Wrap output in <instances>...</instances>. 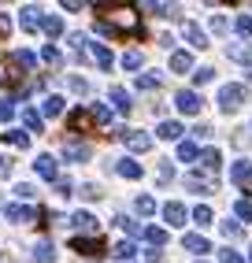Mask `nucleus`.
<instances>
[{
	"instance_id": "1",
	"label": "nucleus",
	"mask_w": 252,
	"mask_h": 263,
	"mask_svg": "<svg viewBox=\"0 0 252 263\" xmlns=\"http://www.w3.org/2000/svg\"><path fill=\"white\" fill-rule=\"evenodd\" d=\"M245 104V85H223L219 89V108L230 115V111H241Z\"/></svg>"
},
{
	"instance_id": "2",
	"label": "nucleus",
	"mask_w": 252,
	"mask_h": 263,
	"mask_svg": "<svg viewBox=\"0 0 252 263\" xmlns=\"http://www.w3.org/2000/svg\"><path fill=\"white\" fill-rule=\"evenodd\" d=\"M115 137H122V145L134 148V152H149L152 148V137L145 130H115Z\"/></svg>"
},
{
	"instance_id": "3",
	"label": "nucleus",
	"mask_w": 252,
	"mask_h": 263,
	"mask_svg": "<svg viewBox=\"0 0 252 263\" xmlns=\"http://www.w3.org/2000/svg\"><path fill=\"white\" fill-rule=\"evenodd\" d=\"M63 160H70V163H85V160H93V148H89L85 141H67V145H63Z\"/></svg>"
},
{
	"instance_id": "4",
	"label": "nucleus",
	"mask_w": 252,
	"mask_h": 263,
	"mask_svg": "<svg viewBox=\"0 0 252 263\" xmlns=\"http://www.w3.org/2000/svg\"><path fill=\"white\" fill-rule=\"evenodd\" d=\"M174 104H178V111H182V115H196V111H201V97H196L193 89H182V93H178L174 97Z\"/></svg>"
},
{
	"instance_id": "5",
	"label": "nucleus",
	"mask_w": 252,
	"mask_h": 263,
	"mask_svg": "<svg viewBox=\"0 0 252 263\" xmlns=\"http://www.w3.org/2000/svg\"><path fill=\"white\" fill-rule=\"evenodd\" d=\"M4 219L15 222V226H26V222H33V208H26V204H8V208H4Z\"/></svg>"
},
{
	"instance_id": "6",
	"label": "nucleus",
	"mask_w": 252,
	"mask_h": 263,
	"mask_svg": "<svg viewBox=\"0 0 252 263\" xmlns=\"http://www.w3.org/2000/svg\"><path fill=\"white\" fill-rule=\"evenodd\" d=\"M230 182H233V185H248V182H252V163H248V160H238V163L230 167Z\"/></svg>"
},
{
	"instance_id": "7",
	"label": "nucleus",
	"mask_w": 252,
	"mask_h": 263,
	"mask_svg": "<svg viewBox=\"0 0 252 263\" xmlns=\"http://www.w3.org/2000/svg\"><path fill=\"white\" fill-rule=\"evenodd\" d=\"M33 171H38L41 178L56 182V156H38V160H33Z\"/></svg>"
},
{
	"instance_id": "8",
	"label": "nucleus",
	"mask_w": 252,
	"mask_h": 263,
	"mask_svg": "<svg viewBox=\"0 0 252 263\" xmlns=\"http://www.w3.org/2000/svg\"><path fill=\"white\" fill-rule=\"evenodd\" d=\"M67 226H75V230H82V234H93V230H97V219L89 215V212H75Z\"/></svg>"
},
{
	"instance_id": "9",
	"label": "nucleus",
	"mask_w": 252,
	"mask_h": 263,
	"mask_svg": "<svg viewBox=\"0 0 252 263\" xmlns=\"http://www.w3.org/2000/svg\"><path fill=\"white\" fill-rule=\"evenodd\" d=\"M182 33L189 37V45H193V48H208V33L196 26V23H186V26H182Z\"/></svg>"
},
{
	"instance_id": "10",
	"label": "nucleus",
	"mask_w": 252,
	"mask_h": 263,
	"mask_svg": "<svg viewBox=\"0 0 252 263\" xmlns=\"http://www.w3.org/2000/svg\"><path fill=\"white\" fill-rule=\"evenodd\" d=\"M56 259V245L52 241H38L33 245V263H52Z\"/></svg>"
},
{
	"instance_id": "11",
	"label": "nucleus",
	"mask_w": 252,
	"mask_h": 263,
	"mask_svg": "<svg viewBox=\"0 0 252 263\" xmlns=\"http://www.w3.org/2000/svg\"><path fill=\"white\" fill-rule=\"evenodd\" d=\"M182 245L189 252H196V256H204V252H211V245H208V237H201V234H186L182 237Z\"/></svg>"
},
{
	"instance_id": "12",
	"label": "nucleus",
	"mask_w": 252,
	"mask_h": 263,
	"mask_svg": "<svg viewBox=\"0 0 252 263\" xmlns=\"http://www.w3.org/2000/svg\"><path fill=\"white\" fill-rule=\"evenodd\" d=\"M41 19H45V11L41 8H23V30H41Z\"/></svg>"
},
{
	"instance_id": "13",
	"label": "nucleus",
	"mask_w": 252,
	"mask_h": 263,
	"mask_svg": "<svg viewBox=\"0 0 252 263\" xmlns=\"http://www.w3.org/2000/svg\"><path fill=\"white\" fill-rule=\"evenodd\" d=\"M164 219H167V226H182V222H186V208L178 204V200L167 204V208H164Z\"/></svg>"
},
{
	"instance_id": "14",
	"label": "nucleus",
	"mask_w": 252,
	"mask_h": 263,
	"mask_svg": "<svg viewBox=\"0 0 252 263\" xmlns=\"http://www.w3.org/2000/svg\"><path fill=\"white\" fill-rule=\"evenodd\" d=\"M171 71H178V74L193 71V56H189V52H174V56H171Z\"/></svg>"
},
{
	"instance_id": "15",
	"label": "nucleus",
	"mask_w": 252,
	"mask_h": 263,
	"mask_svg": "<svg viewBox=\"0 0 252 263\" xmlns=\"http://www.w3.org/2000/svg\"><path fill=\"white\" fill-rule=\"evenodd\" d=\"M164 141H178L182 137V122H159V130H156Z\"/></svg>"
},
{
	"instance_id": "16",
	"label": "nucleus",
	"mask_w": 252,
	"mask_h": 263,
	"mask_svg": "<svg viewBox=\"0 0 252 263\" xmlns=\"http://www.w3.org/2000/svg\"><path fill=\"white\" fill-rule=\"evenodd\" d=\"M112 104H115V111H130V108H134V100H130V93H126V89H119V85L112 89Z\"/></svg>"
},
{
	"instance_id": "17",
	"label": "nucleus",
	"mask_w": 252,
	"mask_h": 263,
	"mask_svg": "<svg viewBox=\"0 0 252 263\" xmlns=\"http://www.w3.org/2000/svg\"><path fill=\"white\" fill-rule=\"evenodd\" d=\"M41 30L48 33V37H60V33H63V19H56V15H45V19H41Z\"/></svg>"
},
{
	"instance_id": "18",
	"label": "nucleus",
	"mask_w": 252,
	"mask_h": 263,
	"mask_svg": "<svg viewBox=\"0 0 252 263\" xmlns=\"http://www.w3.org/2000/svg\"><path fill=\"white\" fill-rule=\"evenodd\" d=\"M122 178H141V163H134L130 156H126V160H119V167H115Z\"/></svg>"
},
{
	"instance_id": "19",
	"label": "nucleus",
	"mask_w": 252,
	"mask_h": 263,
	"mask_svg": "<svg viewBox=\"0 0 252 263\" xmlns=\"http://www.w3.org/2000/svg\"><path fill=\"white\" fill-rule=\"evenodd\" d=\"M201 163H204V171H219V163H223L219 148H204V152H201Z\"/></svg>"
},
{
	"instance_id": "20",
	"label": "nucleus",
	"mask_w": 252,
	"mask_h": 263,
	"mask_svg": "<svg viewBox=\"0 0 252 263\" xmlns=\"http://www.w3.org/2000/svg\"><path fill=\"white\" fill-rule=\"evenodd\" d=\"M178 160H186V163L189 160H201V148H196L193 141H182V145H178Z\"/></svg>"
},
{
	"instance_id": "21",
	"label": "nucleus",
	"mask_w": 252,
	"mask_h": 263,
	"mask_svg": "<svg viewBox=\"0 0 252 263\" xmlns=\"http://www.w3.org/2000/svg\"><path fill=\"white\" fill-rule=\"evenodd\" d=\"M4 141L15 145V148H26V145H30V137H26V130H8V134H4Z\"/></svg>"
},
{
	"instance_id": "22",
	"label": "nucleus",
	"mask_w": 252,
	"mask_h": 263,
	"mask_svg": "<svg viewBox=\"0 0 252 263\" xmlns=\"http://www.w3.org/2000/svg\"><path fill=\"white\" fill-rule=\"evenodd\" d=\"M93 60L104 67V71H112V52H107L104 45H93Z\"/></svg>"
},
{
	"instance_id": "23",
	"label": "nucleus",
	"mask_w": 252,
	"mask_h": 263,
	"mask_svg": "<svg viewBox=\"0 0 252 263\" xmlns=\"http://www.w3.org/2000/svg\"><path fill=\"white\" fill-rule=\"evenodd\" d=\"M41 111H45V115H60V111H63V97H45Z\"/></svg>"
},
{
	"instance_id": "24",
	"label": "nucleus",
	"mask_w": 252,
	"mask_h": 263,
	"mask_svg": "<svg viewBox=\"0 0 252 263\" xmlns=\"http://www.w3.org/2000/svg\"><path fill=\"white\" fill-rule=\"evenodd\" d=\"M23 122H26V130H33V134H41V115L33 111V108H26V111H23Z\"/></svg>"
},
{
	"instance_id": "25",
	"label": "nucleus",
	"mask_w": 252,
	"mask_h": 263,
	"mask_svg": "<svg viewBox=\"0 0 252 263\" xmlns=\"http://www.w3.org/2000/svg\"><path fill=\"white\" fill-rule=\"evenodd\" d=\"M156 85H159V71H149L137 78V89H156Z\"/></svg>"
},
{
	"instance_id": "26",
	"label": "nucleus",
	"mask_w": 252,
	"mask_h": 263,
	"mask_svg": "<svg viewBox=\"0 0 252 263\" xmlns=\"http://www.w3.org/2000/svg\"><path fill=\"white\" fill-rule=\"evenodd\" d=\"M186 185H189V189H201V193H211V182H208V178H201V174H189Z\"/></svg>"
},
{
	"instance_id": "27",
	"label": "nucleus",
	"mask_w": 252,
	"mask_h": 263,
	"mask_svg": "<svg viewBox=\"0 0 252 263\" xmlns=\"http://www.w3.org/2000/svg\"><path fill=\"white\" fill-rule=\"evenodd\" d=\"M134 208H137L141 215H152V212H156V200H152V197H137V200H134Z\"/></svg>"
},
{
	"instance_id": "28",
	"label": "nucleus",
	"mask_w": 252,
	"mask_h": 263,
	"mask_svg": "<svg viewBox=\"0 0 252 263\" xmlns=\"http://www.w3.org/2000/svg\"><path fill=\"white\" fill-rule=\"evenodd\" d=\"M193 219H196V226H208V222H211V208H208V204H201V208L193 212Z\"/></svg>"
},
{
	"instance_id": "29",
	"label": "nucleus",
	"mask_w": 252,
	"mask_h": 263,
	"mask_svg": "<svg viewBox=\"0 0 252 263\" xmlns=\"http://www.w3.org/2000/svg\"><path fill=\"white\" fill-rule=\"evenodd\" d=\"M233 215H238V219H245V222H252V204L238 200V204H233Z\"/></svg>"
},
{
	"instance_id": "30",
	"label": "nucleus",
	"mask_w": 252,
	"mask_h": 263,
	"mask_svg": "<svg viewBox=\"0 0 252 263\" xmlns=\"http://www.w3.org/2000/svg\"><path fill=\"white\" fill-rule=\"evenodd\" d=\"M211 78H215V71H211V67H201V71H193V82H196V85H208Z\"/></svg>"
},
{
	"instance_id": "31",
	"label": "nucleus",
	"mask_w": 252,
	"mask_h": 263,
	"mask_svg": "<svg viewBox=\"0 0 252 263\" xmlns=\"http://www.w3.org/2000/svg\"><path fill=\"white\" fill-rule=\"evenodd\" d=\"M145 237H149V241L156 245V249H159V245L167 241V230H156V226H149V230H145Z\"/></svg>"
},
{
	"instance_id": "32",
	"label": "nucleus",
	"mask_w": 252,
	"mask_h": 263,
	"mask_svg": "<svg viewBox=\"0 0 252 263\" xmlns=\"http://www.w3.org/2000/svg\"><path fill=\"white\" fill-rule=\"evenodd\" d=\"M122 67H126V71H137V67H141V52H126V56H122Z\"/></svg>"
},
{
	"instance_id": "33",
	"label": "nucleus",
	"mask_w": 252,
	"mask_h": 263,
	"mask_svg": "<svg viewBox=\"0 0 252 263\" xmlns=\"http://www.w3.org/2000/svg\"><path fill=\"white\" fill-rule=\"evenodd\" d=\"M226 56L238 60V63H245V60H248V48H245V45H233V48H226Z\"/></svg>"
},
{
	"instance_id": "34",
	"label": "nucleus",
	"mask_w": 252,
	"mask_h": 263,
	"mask_svg": "<svg viewBox=\"0 0 252 263\" xmlns=\"http://www.w3.org/2000/svg\"><path fill=\"white\" fill-rule=\"evenodd\" d=\"M15 63H19V67H33V63H38V56H33V52H15Z\"/></svg>"
},
{
	"instance_id": "35",
	"label": "nucleus",
	"mask_w": 252,
	"mask_h": 263,
	"mask_svg": "<svg viewBox=\"0 0 252 263\" xmlns=\"http://www.w3.org/2000/svg\"><path fill=\"white\" fill-rule=\"evenodd\" d=\"M11 115H15V100H11V97H4V100H0V119L8 122Z\"/></svg>"
},
{
	"instance_id": "36",
	"label": "nucleus",
	"mask_w": 252,
	"mask_h": 263,
	"mask_svg": "<svg viewBox=\"0 0 252 263\" xmlns=\"http://www.w3.org/2000/svg\"><path fill=\"white\" fill-rule=\"evenodd\" d=\"M15 197H19V200H33V185L30 182H19V185H15Z\"/></svg>"
},
{
	"instance_id": "37",
	"label": "nucleus",
	"mask_w": 252,
	"mask_h": 263,
	"mask_svg": "<svg viewBox=\"0 0 252 263\" xmlns=\"http://www.w3.org/2000/svg\"><path fill=\"white\" fill-rule=\"evenodd\" d=\"M223 237H241V226L233 222V219H226L223 222Z\"/></svg>"
},
{
	"instance_id": "38",
	"label": "nucleus",
	"mask_w": 252,
	"mask_h": 263,
	"mask_svg": "<svg viewBox=\"0 0 252 263\" xmlns=\"http://www.w3.org/2000/svg\"><path fill=\"white\" fill-rule=\"evenodd\" d=\"M115 256H119V259H130V256H134V245H130V241L115 245Z\"/></svg>"
},
{
	"instance_id": "39",
	"label": "nucleus",
	"mask_w": 252,
	"mask_h": 263,
	"mask_svg": "<svg viewBox=\"0 0 252 263\" xmlns=\"http://www.w3.org/2000/svg\"><path fill=\"white\" fill-rule=\"evenodd\" d=\"M11 167H15V160H11V156H0V178H8V174H11Z\"/></svg>"
},
{
	"instance_id": "40",
	"label": "nucleus",
	"mask_w": 252,
	"mask_h": 263,
	"mask_svg": "<svg viewBox=\"0 0 252 263\" xmlns=\"http://www.w3.org/2000/svg\"><path fill=\"white\" fill-rule=\"evenodd\" d=\"M238 33H248V37H252V15H241V19H238Z\"/></svg>"
},
{
	"instance_id": "41",
	"label": "nucleus",
	"mask_w": 252,
	"mask_h": 263,
	"mask_svg": "<svg viewBox=\"0 0 252 263\" xmlns=\"http://www.w3.org/2000/svg\"><path fill=\"white\" fill-rule=\"evenodd\" d=\"M226 26H230V23L223 19V15H211V30H215V33H226Z\"/></svg>"
},
{
	"instance_id": "42",
	"label": "nucleus",
	"mask_w": 252,
	"mask_h": 263,
	"mask_svg": "<svg viewBox=\"0 0 252 263\" xmlns=\"http://www.w3.org/2000/svg\"><path fill=\"white\" fill-rule=\"evenodd\" d=\"M82 197L85 200H97L100 197V185H82Z\"/></svg>"
},
{
	"instance_id": "43",
	"label": "nucleus",
	"mask_w": 252,
	"mask_h": 263,
	"mask_svg": "<svg viewBox=\"0 0 252 263\" xmlns=\"http://www.w3.org/2000/svg\"><path fill=\"white\" fill-rule=\"evenodd\" d=\"M70 89H75V93H89V82L85 78H70Z\"/></svg>"
},
{
	"instance_id": "44",
	"label": "nucleus",
	"mask_w": 252,
	"mask_h": 263,
	"mask_svg": "<svg viewBox=\"0 0 252 263\" xmlns=\"http://www.w3.org/2000/svg\"><path fill=\"white\" fill-rule=\"evenodd\" d=\"M219 263H241V256H238V252H230V249H223V256H219Z\"/></svg>"
},
{
	"instance_id": "45",
	"label": "nucleus",
	"mask_w": 252,
	"mask_h": 263,
	"mask_svg": "<svg viewBox=\"0 0 252 263\" xmlns=\"http://www.w3.org/2000/svg\"><path fill=\"white\" fill-rule=\"evenodd\" d=\"M41 56H45V60H48V63H60V48H52V45H48V48H45V52H41Z\"/></svg>"
},
{
	"instance_id": "46",
	"label": "nucleus",
	"mask_w": 252,
	"mask_h": 263,
	"mask_svg": "<svg viewBox=\"0 0 252 263\" xmlns=\"http://www.w3.org/2000/svg\"><path fill=\"white\" fill-rule=\"evenodd\" d=\"M56 193H60V197H70V193H75V185H70V182H56Z\"/></svg>"
},
{
	"instance_id": "47",
	"label": "nucleus",
	"mask_w": 252,
	"mask_h": 263,
	"mask_svg": "<svg viewBox=\"0 0 252 263\" xmlns=\"http://www.w3.org/2000/svg\"><path fill=\"white\" fill-rule=\"evenodd\" d=\"M245 74H248V85H252V71H245Z\"/></svg>"
},
{
	"instance_id": "48",
	"label": "nucleus",
	"mask_w": 252,
	"mask_h": 263,
	"mask_svg": "<svg viewBox=\"0 0 252 263\" xmlns=\"http://www.w3.org/2000/svg\"><path fill=\"white\" fill-rule=\"evenodd\" d=\"M196 263H201V259H196Z\"/></svg>"
},
{
	"instance_id": "49",
	"label": "nucleus",
	"mask_w": 252,
	"mask_h": 263,
	"mask_svg": "<svg viewBox=\"0 0 252 263\" xmlns=\"http://www.w3.org/2000/svg\"><path fill=\"white\" fill-rule=\"evenodd\" d=\"M248 263H252V259H248Z\"/></svg>"
}]
</instances>
